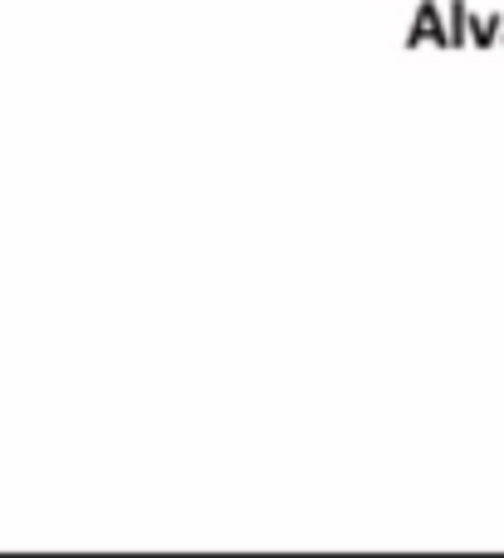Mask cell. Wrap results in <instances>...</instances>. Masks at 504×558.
I'll list each match as a JSON object with an SVG mask.
<instances>
[{
    "label": "cell",
    "mask_w": 504,
    "mask_h": 558,
    "mask_svg": "<svg viewBox=\"0 0 504 558\" xmlns=\"http://www.w3.org/2000/svg\"><path fill=\"white\" fill-rule=\"evenodd\" d=\"M500 35H504V25H500Z\"/></svg>",
    "instance_id": "6da1fadb"
}]
</instances>
